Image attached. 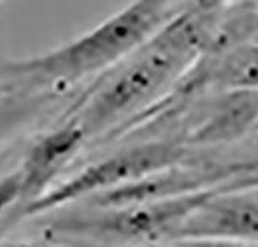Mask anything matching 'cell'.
<instances>
[{
	"mask_svg": "<svg viewBox=\"0 0 258 247\" xmlns=\"http://www.w3.org/2000/svg\"><path fill=\"white\" fill-rule=\"evenodd\" d=\"M226 5V4H224ZM187 5L95 90L76 118L88 139L121 125L166 98L200 59L223 11Z\"/></svg>",
	"mask_w": 258,
	"mask_h": 247,
	"instance_id": "1",
	"label": "cell"
},
{
	"mask_svg": "<svg viewBox=\"0 0 258 247\" xmlns=\"http://www.w3.org/2000/svg\"><path fill=\"white\" fill-rule=\"evenodd\" d=\"M87 141L88 136L84 127L78 119H73L42 134L28 147L22 164L17 167L20 173L17 203L0 221V232L25 218L28 207L51 189Z\"/></svg>",
	"mask_w": 258,
	"mask_h": 247,
	"instance_id": "5",
	"label": "cell"
},
{
	"mask_svg": "<svg viewBox=\"0 0 258 247\" xmlns=\"http://www.w3.org/2000/svg\"><path fill=\"white\" fill-rule=\"evenodd\" d=\"M253 2H258V0H253Z\"/></svg>",
	"mask_w": 258,
	"mask_h": 247,
	"instance_id": "13",
	"label": "cell"
},
{
	"mask_svg": "<svg viewBox=\"0 0 258 247\" xmlns=\"http://www.w3.org/2000/svg\"><path fill=\"white\" fill-rule=\"evenodd\" d=\"M189 147L181 139H152L128 145L87 166L73 178L51 187L25 212V218L46 213L79 199L118 189L155 172L182 164Z\"/></svg>",
	"mask_w": 258,
	"mask_h": 247,
	"instance_id": "4",
	"label": "cell"
},
{
	"mask_svg": "<svg viewBox=\"0 0 258 247\" xmlns=\"http://www.w3.org/2000/svg\"><path fill=\"white\" fill-rule=\"evenodd\" d=\"M10 88V85H0V93H4L5 90H8Z\"/></svg>",
	"mask_w": 258,
	"mask_h": 247,
	"instance_id": "11",
	"label": "cell"
},
{
	"mask_svg": "<svg viewBox=\"0 0 258 247\" xmlns=\"http://www.w3.org/2000/svg\"><path fill=\"white\" fill-rule=\"evenodd\" d=\"M220 187L175 198L121 207H93L88 213L57 216L46 232L116 242H159L173 239L184 219Z\"/></svg>",
	"mask_w": 258,
	"mask_h": 247,
	"instance_id": "3",
	"label": "cell"
},
{
	"mask_svg": "<svg viewBox=\"0 0 258 247\" xmlns=\"http://www.w3.org/2000/svg\"><path fill=\"white\" fill-rule=\"evenodd\" d=\"M207 2H223V0H207Z\"/></svg>",
	"mask_w": 258,
	"mask_h": 247,
	"instance_id": "12",
	"label": "cell"
},
{
	"mask_svg": "<svg viewBox=\"0 0 258 247\" xmlns=\"http://www.w3.org/2000/svg\"><path fill=\"white\" fill-rule=\"evenodd\" d=\"M50 101L48 92H23L16 87H10L0 93V141L28 124Z\"/></svg>",
	"mask_w": 258,
	"mask_h": 247,
	"instance_id": "8",
	"label": "cell"
},
{
	"mask_svg": "<svg viewBox=\"0 0 258 247\" xmlns=\"http://www.w3.org/2000/svg\"><path fill=\"white\" fill-rule=\"evenodd\" d=\"M173 239L258 242V199L221 186L184 219Z\"/></svg>",
	"mask_w": 258,
	"mask_h": 247,
	"instance_id": "6",
	"label": "cell"
},
{
	"mask_svg": "<svg viewBox=\"0 0 258 247\" xmlns=\"http://www.w3.org/2000/svg\"><path fill=\"white\" fill-rule=\"evenodd\" d=\"M185 5L187 0H132L72 42L13 60L7 70L34 84L78 82L107 71L146 45Z\"/></svg>",
	"mask_w": 258,
	"mask_h": 247,
	"instance_id": "2",
	"label": "cell"
},
{
	"mask_svg": "<svg viewBox=\"0 0 258 247\" xmlns=\"http://www.w3.org/2000/svg\"><path fill=\"white\" fill-rule=\"evenodd\" d=\"M258 130V90L215 93L198 124L181 139L187 147H215Z\"/></svg>",
	"mask_w": 258,
	"mask_h": 247,
	"instance_id": "7",
	"label": "cell"
},
{
	"mask_svg": "<svg viewBox=\"0 0 258 247\" xmlns=\"http://www.w3.org/2000/svg\"><path fill=\"white\" fill-rule=\"evenodd\" d=\"M20 190L19 169L0 176V218H4L17 203Z\"/></svg>",
	"mask_w": 258,
	"mask_h": 247,
	"instance_id": "9",
	"label": "cell"
},
{
	"mask_svg": "<svg viewBox=\"0 0 258 247\" xmlns=\"http://www.w3.org/2000/svg\"><path fill=\"white\" fill-rule=\"evenodd\" d=\"M224 190H249L258 189V169L250 170L247 173H241L235 178H232L229 183L223 186Z\"/></svg>",
	"mask_w": 258,
	"mask_h": 247,
	"instance_id": "10",
	"label": "cell"
}]
</instances>
